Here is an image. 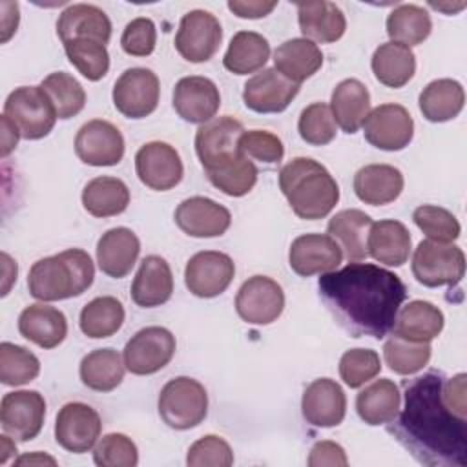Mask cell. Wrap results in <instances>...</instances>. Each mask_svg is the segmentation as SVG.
<instances>
[{
  "mask_svg": "<svg viewBox=\"0 0 467 467\" xmlns=\"http://www.w3.org/2000/svg\"><path fill=\"white\" fill-rule=\"evenodd\" d=\"M177 343L175 336L164 327L140 328L126 343L122 358L126 368L135 376H150L164 368L173 354Z\"/></svg>",
  "mask_w": 467,
  "mask_h": 467,
  "instance_id": "9c48e42d",
  "label": "cell"
},
{
  "mask_svg": "<svg viewBox=\"0 0 467 467\" xmlns=\"http://www.w3.org/2000/svg\"><path fill=\"white\" fill-rule=\"evenodd\" d=\"M330 111L334 122L345 133H356L370 111V93L367 86L358 78L341 80L330 95Z\"/></svg>",
  "mask_w": 467,
  "mask_h": 467,
  "instance_id": "1f68e13d",
  "label": "cell"
},
{
  "mask_svg": "<svg viewBox=\"0 0 467 467\" xmlns=\"http://www.w3.org/2000/svg\"><path fill=\"white\" fill-rule=\"evenodd\" d=\"M341 261L343 252L328 234L299 235L292 241L288 250V265L301 277L332 272Z\"/></svg>",
  "mask_w": 467,
  "mask_h": 467,
  "instance_id": "ffe728a7",
  "label": "cell"
},
{
  "mask_svg": "<svg viewBox=\"0 0 467 467\" xmlns=\"http://www.w3.org/2000/svg\"><path fill=\"white\" fill-rule=\"evenodd\" d=\"M124 306L113 296H100L91 299L80 310V330L91 339H104L120 330L124 323Z\"/></svg>",
  "mask_w": 467,
  "mask_h": 467,
  "instance_id": "b9f144b4",
  "label": "cell"
},
{
  "mask_svg": "<svg viewBox=\"0 0 467 467\" xmlns=\"http://www.w3.org/2000/svg\"><path fill=\"white\" fill-rule=\"evenodd\" d=\"M277 2H261V0H230L228 9L239 18H263L275 9Z\"/></svg>",
  "mask_w": 467,
  "mask_h": 467,
  "instance_id": "6f0895ef",
  "label": "cell"
},
{
  "mask_svg": "<svg viewBox=\"0 0 467 467\" xmlns=\"http://www.w3.org/2000/svg\"><path fill=\"white\" fill-rule=\"evenodd\" d=\"M279 188L292 212L305 221L327 217L339 201V186L330 171L310 157H296L279 171Z\"/></svg>",
  "mask_w": 467,
  "mask_h": 467,
  "instance_id": "277c9868",
  "label": "cell"
},
{
  "mask_svg": "<svg viewBox=\"0 0 467 467\" xmlns=\"http://www.w3.org/2000/svg\"><path fill=\"white\" fill-rule=\"evenodd\" d=\"M0 438H2V456H0V463H5L7 458H9V454L16 452V447H15V441H11L5 434L0 436Z\"/></svg>",
  "mask_w": 467,
  "mask_h": 467,
  "instance_id": "6125c7cd",
  "label": "cell"
},
{
  "mask_svg": "<svg viewBox=\"0 0 467 467\" xmlns=\"http://www.w3.org/2000/svg\"><path fill=\"white\" fill-rule=\"evenodd\" d=\"M361 128L367 142L385 151H400L414 137V120L401 104L376 106L368 111Z\"/></svg>",
  "mask_w": 467,
  "mask_h": 467,
  "instance_id": "4fadbf2b",
  "label": "cell"
},
{
  "mask_svg": "<svg viewBox=\"0 0 467 467\" xmlns=\"http://www.w3.org/2000/svg\"><path fill=\"white\" fill-rule=\"evenodd\" d=\"M299 137L310 146H325L336 137V122L330 106L325 102H314L306 106L297 120Z\"/></svg>",
  "mask_w": 467,
  "mask_h": 467,
  "instance_id": "c3c4849f",
  "label": "cell"
},
{
  "mask_svg": "<svg viewBox=\"0 0 467 467\" xmlns=\"http://www.w3.org/2000/svg\"><path fill=\"white\" fill-rule=\"evenodd\" d=\"M159 416L175 431L197 427L208 414L206 389L193 378L179 376L170 379L159 394Z\"/></svg>",
  "mask_w": 467,
  "mask_h": 467,
  "instance_id": "8992f818",
  "label": "cell"
},
{
  "mask_svg": "<svg viewBox=\"0 0 467 467\" xmlns=\"http://www.w3.org/2000/svg\"><path fill=\"white\" fill-rule=\"evenodd\" d=\"M161 95L159 77L148 67H130L115 82L111 99L119 113L128 119H144L157 109Z\"/></svg>",
  "mask_w": 467,
  "mask_h": 467,
  "instance_id": "8fae6325",
  "label": "cell"
},
{
  "mask_svg": "<svg viewBox=\"0 0 467 467\" xmlns=\"http://www.w3.org/2000/svg\"><path fill=\"white\" fill-rule=\"evenodd\" d=\"M175 224L190 237H219L232 223L230 210L208 197L184 199L173 213Z\"/></svg>",
  "mask_w": 467,
  "mask_h": 467,
  "instance_id": "7402d4cb",
  "label": "cell"
},
{
  "mask_svg": "<svg viewBox=\"0 0 467 467\" xmlns=\"http://www.w3.org/2000/svg\"><path fill=\"white\" fill-rule=\"evenodd\" d=\"M155 44H157V29L151 18L139 16L126 24L120 36V46L124 53L131 57H148L153 53Z\"/></svg>",
  "mask_w": 467,
  "mask_h": 467,
  "instance_id": "db71d44e",
  "label": "cell"
},
{
  "mask_svg": "<svg viewBox=\"0 0 467 467\" xmlns=\"http://www.w3.org/2000/svg\"><path fill=\"white\" fill-rule=\"evenodd\" d=\"M401 405V392L389 378H379L368 383L356 396L358 416L367 425H387L396 418Z\"/></svg>",
  "mask_w": 467,
  "mask_h": 467,
  "instance_id": "836d02e7",
  "label": "cell"
},
{
  "mask_svg": "<svg viewBox=\"0 0 467 467\" xmlns=\"http://www.w3.org/2000/svg\"><path fill=\"white\" fill-rule=\"evenodd\" d=\"M381 370V361L372 348H350L339 359V376L350 389H359L374 379Z\"/></svg>",
  "mask_w": 467,
  "mask_h": 467,
  "instance_id": "681fc988",
  "label": "cell"
},
{
  "mask_svg": "<svg viewBox=\"0 0 467 467\" xmlns=\"http://www.w3.org/2000/svg\"><path fill=\"white\" fill-rule=\"evenodd\" d=\"M2 261H4V288H2V296H7L11 283L16 281V274H18V266L16 261H13L5 252L2 254Z\"/></svg>",
  "mask_w": 467,
  "mask_h": 467,
  "instance_id": "94428289",
  "label": "cell"
},
{
  "mask_svg": "<svg viewBox=\"0 0 467 467\" xmlns=\"http://www.w3.org/2000/svg\"><path fill=\"white\" fill-rule=\"evenodd\" d=\"M323 66V53L312 40L290 38L274 51V67L288 80L301 84Z\"/></svg>",
  "mask_w": 467,
  "mask_h": 467,
  "instance_id": "e575fe53",
  "label": "cell"
},
{
  "mask_svg": "<svg viewBox=\"0 0 467 467\" xmlns=\"http://www.w3.org/2000/svg\"><path fill=\"white\" fill-rule=\"evenodd\" d=\"M57 465V460L49 454H44V452H27V454H22L20 458L15 460V465Z\"/></svg>",
  "mask_w": 467,
  "mask_h": 467,
  "instance_id": "91938a15",
  "label": "cell"
},
{
  "mask_svg": "<svg viewBox=\"0 0 467 467\" xmlns=\"http://www.w3.org/2000/svg\"><path fill=\"white\" fill-rule=\"evenodd\" d=\"M465 379L467 376L463 372L452 376V378H445L443 379V387H441V396L443 401L447 403V407L462 416L467 418V403H465Z\"/></svg>",
  "mask_w": 467,
  "mask_h": 467,
  "instance_id": "9f6ffc18",
  "label": "cell"
},
{
  "mask_svg": "<svg viewBox=\"0 0 467 467\" xmlns=\"http://www.w3.org/2000/svg\"><path fill=\"white\" fill-rule=\"evenodd\" d=\"M124 137L117 126L93 119L80 126L75 137L77 157L89 166H115L124 157Z\"/></svg>",
  "mask_w": 467,
  "mask_h": 467,
  "instance_id": "ac0fdd59",
  "label": "cell"
},
{
  "mask_svg": "<svg viewBox=\"0 0 467 467\" xmlns=\"http://www.w3.org/2000/svg\"><path fill=\"white\" fill-rule=\"evenodd\" d=\"M235 265L228 254L204 250L192 255L184 268L186 288L197 297H217L232 283Z\"/></svg>",
  "mask_w": 467,
  "mask_h": 467,
  "instance_id": "e0dca14e",
  "label": "cell"
},
{
  "mask_svg": "<svg viewBox=\"0 0 467 467\" xmlns=\"http://www.w3.org/2000/svg\"><path fill=\"white\" fill-rule=\"evenodd\" d=\"M285 308V292L268 275L248 277L235 297V310L248 325H270Z\"/></svg>",
  "mask_w": 467,
  "mask_h": 467,
  "instance_id": "9a60e30c",
  "label": "cell"
},
{
  "mask_svg": "<svg viewBox=\"0 0 467 467\" xmlns=\"http://www.w3.org/2000/svg\"><path fill=\"white\" fill-rule=\"evenodd\" d=\"M412 248V237L407 226L396 219H383L370 224L367 235L368 255L387 266H401L407 263Z\"/></svg>",
  "mask_w": 467,
  "mask_h": 467,
  "instance_id": "4316f807",
  "label": "cell"
},
{
  "mask_svg": "<svg viewBox=\"0 0 467 467\" xmlns=\"http://www.w3.org/2000/svg\"><path fill=\"white\" fill-rule=\"evenodd\" d=\"M95 279V266L88 252L67 248L38 259L27 274L29 294L42 301H60L84 294Z\"/></svg>",
  "mask_w": 467,
  "mask_h": 467,
  "instance_id": "5b68a950",
  "label": "cell"
},
{
  "mask_svg": "<svg viewBox=\"0 0 467 467\" xmlns=\"http://www.w3.org/2000/svg\"><path fill=\"white\" fill-rule=\"evenodd\" d=\"M46 400L38 390L7 392L0 403V423L16 441H31L44 427Z\"/></svg>",
  "mask_w": 467,
  "mask_h": 467,
  "instance_id": "5bb4252c",
  "label": "cell"
},
{
  "mask_svg": "<svg viewBox=\"0 0 467 467\" xmlns=\"http://www.w3.org/2000/svg\"><path fill=\"white\" fill-rule=\"evenodd\" d=\"M403 175L390 164H367L354 175L356 197L370 206L394 202L403 192Z\"/></svg>",
  "mask_w": 467,
  "mask_h": 467,
  "instance_id": "83f0119b",
  "label": "cell"
},
{
  "mask_svg": "<svg viewBox=\"0 0 467 467\" xmlns=\"http://www.w3.org/2000/svg\"><path fill=\"white\" fill-rule=\"evenodd\" d=\"M376 80L387 88H403L416 71V57L410 47L398 42L379 44L370 60Z\"/></svg>",
  "mask_w": 467,
  "mask_h": 467,
  "instance_id": "d590c367",
  "label": "cell"
},
{
  "mask_svg": "<svg viewBox=\"0 0 467 467\" xmlns=\"http://www.w3.org/2000/svg\"><path fill=\"white\" fill-rule=\"evenodd\" d=\"M297 22L305 38L314 44H332L345 35L347 20L343 11L327 0L319 2H299Z\"/></svg>",
  "mask_w": 467,
  "mask_h": 467,
  "instance_id": "f1b7e54d",
  "label": "cell"
},
{
  "mask_svg": "<svg viewBox=\"0 0 467 467\" xmlns=\"http://www.w3.org/2000/svg\"><path fill=\"white\" fill-rule=\"evenodd\" d=\"M4 115L15 122L20 135L27 140L47 137L58 119L51 99L40 86L13 89L4 102Z\"/></svg>",
  "mask_w": 467,
  "mask_h": 467,
  "instance_id": "52a82bcc",
  "label": "cell"
},
{
  "mask_svg": "<svg viewBox=\"0 0 467 467\" xmlns=\"http://www.w3.org/2000/svg\"><path fill=\"white\" fill-rule=\"evenodd\" d=\"M306 463H308L310 467H323V465L345 467V465L348 463V460H347L345 449H343L339 443L330 441V440H323V441H317V443L310 449V454H308Z\"/></svg>",
  "mask_w": 467,
  "mask_h": 467,
  "instance_id": "11a10c76",
  "label": "cell"
},
{
  "mask_svg": "<svg viewBox=\"0 0 467 467\" xmlns=\"http://www.w3.org/2000/svg\"><path fill=\"white\" fill-rule=\"evenodd\" d=\"M140 254V241L126 226H117L102 234L97 243V263L102 274L120 279L126 277L137 263Z\"/></svg>",
  "mask_w": 467,
  "mask_h": 467,
  "instance_id": "cb8c5ba5",
  "label": "cell"
},
{
  "mask_svg": "<svg viewBox=\"0 0 467 467\" xmlns=\"http://www.w3.org/2000/svg\"><path fill=\"white\" fill-rule=\"evenodd\" d=\"M40 372L38 358L26 347L4 341L0 345V381L7 387H20L33 381Z\"/></svg>",
  "mask_w": 467,
  "mask_h": 467,
  "instance_id": "f6af8a7d",
  "label": "cell"
},
{
  "mask_svg": "<svg viewBox=\"0 0 467 467\" xmlns=\"http://www.w3.org/2000/svg\"><path fill=\"white\" fill-rule=\"evenodd\" d=\"M173 294V274L161 255H146L131 283V299L137 306L155 308L170 301Z\"/></svg>",
  "mask_w": 467,
  "mask_h": 467,
  "instance_id": "d4e9b609",
  "label": "cell"
},
{
  "mask_svg": "<svg viewBox=\"0 0 467 467\" xmlns=\"http://www.w3.org/2000/svg\"><path fill=\"white\" fill-rule=\"evenodd\" d=\"M299 93V84L288 80L275 67H266L244 82L243 102L255 113H281Z\"/></svg>",
  "mask_w": 467,
  "mask_h": 467,
  "instance_id": "d6986e66",
  "label": "cell"
},
{
  "mask_svg": "<svg viewBox=\"0 0 467 467\" xmlns=\"http://www.w3.org/2000/svg\"><path fill=\"white\" fill-rule=\"evenodd\" d=\"M93 462L99 467H135L139 463V451L126 434L109 432L93 447Z\"/></svg>",
  "mask_w": 467,
  "mask_h": 467,
  "instance_id": "f907efd6",
  "label": "cell"
},
{
  "mask_svg": "<svg viewBox=\"0 0 467 467\" xmlns=\"http://www.w3.org/2000/svg\"><path fill=\"white\" fill-rule=\"evenodd\" d=\"M243 124L230 117H213L195 133V153L208 181L228 197L246 195L257 182V168L239 150Z\"/></svg>",
  "mask_w": 467,
  "mask_h": 467,
  "instance_id": "3957f363",
  "label": "cell"
},
{
  "mask_svg": "<svg viewBox=\"0 0 467 467\" xmlns=\"http://www.w3.org/2000/svg\"><path fill=\"white\" fill-rule=\"evenodd\" d=\"M465 272V255L460 246L452 243H440L432 239L420 241L412 254V274L423 286H454L462 281Z\"/></svg>",
  "mask_w": 467,
  "mask_h": 467,
  "instance_id": "ba28073f",
  "label": "cell"
},
{
  "mask_svg": "<svg viewBox=\"0 0 467 467\" xmlns=\"http://www.w3.org/2000/svg\"><path fill=\"white\" fill-rule=\"evenodd\" d=\"M57 35L62 42L71 38H93L108 44L111 38V22L109 16L93 4H73L60 13Z\"/></svg>",
  "mask_w": 467,
  "mask_h": 467,
  "instance_id": "f546056e",
  "label": "cell"
},
{
  "mask_svg": "<svg viewBox=\"0 0 467 467\" xmlns=\"http://www.w3.org/2000/svg\"><path fill=\"white\" fill-rule=\"evenodd\" d=\"M412 221L432 241L452 243L462 234V226L458 219L449 210L436 204L418 206L412 213Z\"/></svg>",
  "mask_w": 467,
  "mask_h": 467,
  "instance_id": "7dc6e473",
  "label": "cell"
},
{
  "mask_svg": "<svg viewBox=\"0 0 467 467\" xmlns=\"http://www.w3.org/2000/svg\"><path fill=\"white\" fill-rule=\"evenodd\" d=\"M374 221L361 210L348 208L337 212L327 226V234L339 244L348 263H359L368 257L367 235Z\"/></svg>",
  "mask_w": 467,
  "mask_h": 467,
  "instance_id": "d6a6232c",
  "label": "cell"
},
{
  "mask_svg": "<svg viewBox=\"0 0 467 467\" xmlns=\"http://www.w3.org/2000/svg\"><path fill=\"white\" fill-rule=\"evenodd\" d=\"M40 88L47 93L58 119L62 120L78 115L86 106V91L82 84L66 71H55L47 75L40 82Z\"/></svg>",
  "mask_w": 467,
  "mask_h": 467,
  "instance_id": "7bdbcfd3",
  "label": "cell"
},
{
  "mask_svg": "<svg viewBox=\"0 0 467 467\" xmlns=\"http://www.w3.org/2000/svg\"><path fill=\"white\" fill-rule=\"evenodd\" d=\"M443 379L440 370L405 379L403 409L387 423V431L421 465L465 467L467 418L454 414L443 401Z\"/></svg>",
  "mask_w": 467,
  "mask_h": 467,
  "instance_id": "6da1fadb",
  "label": "cell"
},
{
  "mask_svg": "<svg viewBox=\"0 0 467 467\" xmlns=\"http://www.w3.org/2000/svg\"><path fill=\"white\" fill-rule=\"evenodd\" d=\"M219 88L208 77H182L173 88V109L190 124H204L212 120L219 111Z\"/></svg>",
  "mask_w": 467,
  "mask_h": 467,
  "instance_id": "44dd1931",
  "label": "cell"
},
{
  "mask_svg": "<svg viewBox=\"0 0 467 467\" xmlns=\"http://www.w3.org/2000/svg\"><path fill=\"white\" fill-rule=\"evenodd\" d=\"M301 412L314 427H337L347 414V396L341 385L330 378L314 379L303 392Z\"/></svg>",
  "mask_w": 467,
  "mask_h": 467,
  "instance_id": "603a6c76",
  "label": "cell"
},
{
  "mask_svg": "<svg viewBox=\"0 0 467 467\" xmlns=\"http://www.w3.org/2000/svg\"><path fill=\"white\" fill-rule=\"evenodd\" d=\"M18 332L40 348H55L67 336V321L62 310L46 303H33L18 316Z\"/></svg>",
  "mask_w": 467,
  "mask_h": 467,
  "instance_id": "484cf974",
  "label": "cell"
},
{
  "mask_svg": "<svg viewBox=\"0 0 467 467\" xmlns=\"http://www.w3.org/2000/svg\"><path fill=\"white\" fill-rule=\"evenodd\" d=\"M431 31V16L421 5L400 4L387 16V35L390 42H398L407 47L418 46L429 38Z\"/></svg>",
  "mask_w": 467,
  "mask_h": 467,
  "instance_id": "60d3db41",
  "label": "cell"
},
{
  "mask_svg": "<svg viewBox=\"0 0 467 467\" xmlns=\"http://www.w3.org/2000/svg\"><path fill=\"white\" fill-rule=\"evenodd\" d=\"M239 150L252 161L265 164H277L283 161L285 146L277 135L266 130H250L243 131L239 137Z\"/></svg>",
  "mask_w": 467,
  "mask_h": 467,
  "instance_id": "f5cc1de1",
  "label": "cell"
},
{
  "mask_svg": "<svg viewBox=\"0 0 467 467\" xmlns=\"http://www.w3.org/2000/svg\"><path fill=\"white\" fill-rule=\"evenodd\" d=\"M130 204V190L124 181L109 175L91 179L82 190V206L93 217H113Z\"/></svg>",
  "mask_w": 467,
  "mask_h": 467,
  "instance_id": "f35d334b",
  "label": "cell"
},
{
  "mask_svg": "<svg viewBox=\"0 0 467 467\" xmlns=\"http://www.w3.org/2000/svg\"><path fill=\"white\" fill-rule=\"evenodd\" d=\"M67 60L77 71L91 82L100 80L109 69V53L106 44L93 38H71L62 42Z\"/></svg>",
  "mask_w": 467,
  "mask_h": 467,
  "instance_id": "ee69618b",
  "label": "cell"
},
{
  "mask_svg": "<svg viewBox=\"0 0 467 467\" xmlns=\"http://www.w3.org/2000/svg\"><path fill=\"white\" fill-rule=\"evenodd\" d=\"M18 137L22 135L15 122L9 117L2 115V157H7L16 148Z\"/></svg>",
  "mask_w": 467,
  "mask_h": 467,
  "instance_id": "680465c9",
  "label": "cell"
},
{
  "mask_svg": "<svg viewBox=\"0 0 467 467\" xmlns=\"http://www.w3.org/2000/svg\"><path fill=\"white\" fill-rule=\"evenodd\" d=\"M317 288L327 310L352 337H385L407 299L398 274L361 261L321 274Z\"/></svg>",
  "mask_w": 467,
  "mask_h": 467,
  "instance_id": "7a4b0ae2",
  "label": "cell"
},
{
  "mask_svg": "<svg viewBox=\"0 0 467 467\" xmlns=\"http://www.w3.org/2000/svg\"><path fill=\"white\" fill-rule=\"evenodd\" d=\"M270 58L268 40L255 31H237L224 53L223 66L234 75H248L261 69Z\"/></svg>",
  "mask_w": 467,
  "mask_h": 467,
  "instance_id": "ab89813d",
  "label": "cell"
},
{
  "mask_svg": "<svg viewBox=\"0 0 467 467\" xmlns=\"http://www.w3.org/2000/svg\"><path fill=\"white\" fill-rule=\"evenodd\" d=\"M443 312L423 299L407 303L396 316L392 334L414 343H431L443 330Z\"/></svg>",
  "mask_w": 467,
  "mask_h": 467,
  "instance_id": "4dcf8cb0",
  "label": "cell"
},
{
  "mask_svg": "<svg viewBox=\"0 0 467 467\" xmlns=\"http://www.w3.org/2000/svg\"><path fill=\"white\" fill-rule=\"evenodd\" d=\"M102 431L99 412L82 401L66 403L55 420V440L57 443L73 454L91 451Z\"/></svg>",
  "mask_w": 467,
  "mask_h": 467,
  "instance_id": "7c38bea8",
  "label": "cell"
},
{
  "mask_svg": "<svg viewBox=\"0 0 467 467\" xmlns=\"http://www.w3.org/2000/svg\"><path fill=\"white\" fill-rule=\"evenodd\" d=\"M232 463V447L217 434H206L199 438L190 445L186 454V465L190 467H230Z\"/></svg>",
  "mask_w": 467,
  "mask_h": 467,
  "instance_id": "816d5d0a",
  "label": "cell"
},
{
  "mask_svg": "<svg viewBox=\"0 0 467 467\" xmlns=\"http://www.w3.org/2000/svg\"><path fill=\"white\" fill-rule=\"evenodd\" d=\"M465 102L463 86L452 78H436L420 93L418 106L429 122H447L460 115Z\"/></svg>",
  "mask_w": 467,
  "mask_h": 467,
  "instance_id": "8d00e7d4",
  "label": "cell"
},
{
  "mask_svg": "<svg viewBox=\"0 0 467 467\" xmlns=\"http://www.w3.org/2000/svg\"><path fill=\"white\" fill-rule=\"evenodd\" d=\"M124 358L115 348H97L86 354L80 361V381L97 392H111L117 389L126 372Z\"/></svg>",
  "mask_w": 467,
  "mask_h": 467,
  "instance_id": "74e56055",
  "label": "cell"
},
{
  "mask_svg": "<svg viewBox=\"0 0 467 467\" xmlns=\"http://www.w3.org/2000/svg\"><path fill=\"white\" fill-rule=\"evenodd\" d=\"M135 171L139 181L155 192L175 188L184 175L179 151L161 140H151L139 148L135 153Z\"/></svg>",
  "mask_w": 467,
  "mask_h": 467,
  "instance_id": "2e32d148",
  "label": "cell"
},
{
  "mask_svg": "<svg viewBox=\"0 0 467 467\" xmlns=\"http://www.w3.org/2000/svg\"><path fill=\"white\" fill-rule=\"evenodd\" d=\"M223 42V27L219 20L204 9H193L186 13L175 35L177 53L193 64L208 62Z\"/></svg>",
  "mask_w": 467,
  "mask_h": 467,
  "instance_id": "30bf717a",
  "label": "cell"
},
{
  "mask_svg": "<svg viewBox=\"0 0 467 467\" xmlns=\"http://www.w3.org/2000/svg\"><path fill=\"white\" fill-rule=\"evenodd\" d=\"M431 350L429 343H414L392 334L383 345V358L392 372L410 376L429 363Z\"/></svg>",
  "mask_w": 467,
  "mask_h": 467,
  "instance_id": "bcb514c9",
  "label": "cell"
}]
</instances>
